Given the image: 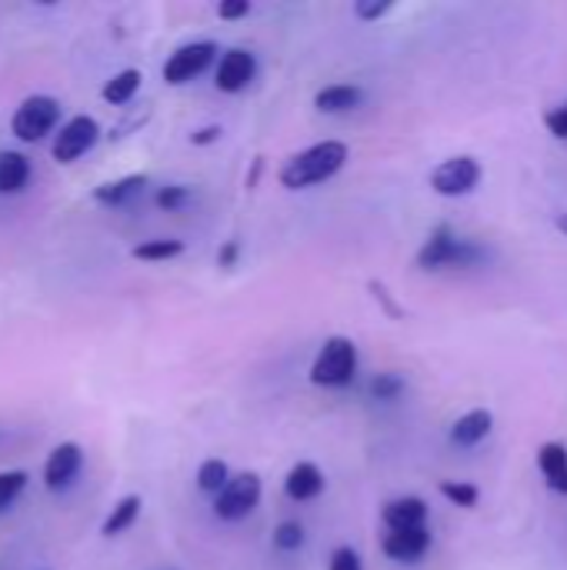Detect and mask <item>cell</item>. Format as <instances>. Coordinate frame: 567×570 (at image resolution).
<instances>
[{
	"label": "cell",
	"mask_w": 567,
	"mask_h": 570,
	"mask_svg": "<svg viewBox=\"0 0 567 570\" xmlns=\"http://www.w3.org/2000/svg\"><path fill=\"white\" fill-rule=\"evenodd\" d=\"M491 258V250L477 240L458 237L451 224H437L417 250L421 271H471Z\"/></svg>",
	"instance_id": "cell-1"
},
{
	"label": "cell",
	"mask_w": 567,
	"mask_h": 570,
	"mask_svg": "<svg viewBox=\"0 0 567 570\" xmlns=\"http://www.w3.org/2000/svg\"><path fill=\"white\" fill-rule=\"evenodd\" d=\"M344 164H347V144H341V141H321V144H310L307 151L287 157L284 167H281V174H277V180L287 190H304V187L331 180Z\"/></svg>",
	"instance_id": "cell-2"
},
{
	"label": "cell",
	"mask_w": 567,
	"mask_h": 570,
	"mask_svg": "<svg viewBox=\"0 0 567 570\" xmlns=\"http://www.w3.org/2000/svg\"><path fill=\"white\" fill-rule=\"evenodd\" d=\"M357 377V347L351 337H328L310 364V384L318 388H347Z\"/></svg>",
	"instance_id": "cell-3"
},
{
	"label": "cell",
	"mask_w": 567,
	"mask_h": 570,
	"mask_svg": "<svg viewBox=\"0 0 567 570\" xmlns=\"http://www.w3.org/2000/svg\"><path fill=\"white\" fill-rule=\"evenodd\" d=\"M57 120H60V104H57L54 97L34 94V97H27V100L14 110V117H11V131H14L17 141H24V144H37V141H44V134L54 131Z\"/></svg>",
	"instance_id": "cell-4"
},
{
	"label": "cell",
	"mask_w": 567,
	"mask_h": 570,
	"mask_svg": "<svg viewBox=\"0 0 567 570\" xmlns=\"http://www.w3.org/2000/svg\"><path fill=\"white\" fill-rule=\"evenodd\" d=\"M261 503V477L258 474H237L231 477V484L214 497V514L227 524L244 521L255 514V507Z\"/></svg>",
	"instance_id": "cell-5"
},
{
	"label": "cell",
	"mask_w": 567,
	"mask_h": 570,
	"mask_svg": "<svg viewBox=\"0 0 567 570\" xmlns=\"http://www.w3.org/2000/svg\"><path fill=\"white\" fill-rule=\"evenodd\" d=\"M481 183V164L471 154H458L440 161L430 174V187L440 198H464Z\"/></svg>",
	"instance_id": "cell-6"
},
{
	"label": "cell",
	"mask_w": 567,
	"mask_h": 570,
	"mask_svg": "<svg viewBox=\"0 0 567 570\" xmlns=\"http://www.w3.org/2000/svg\"><path fill=\"white\" fill-rule=\"evenodd\" d=\"M217 57V44L214 40H198V44H184L177 47L167 60H164V81L180 87L187 81H194L201 78L211 63Z\"/></svg>",
	"instance_id": "cell-7"
},
{
	"label": "cell",
	"mask_w": 567,
	"mask_h": 570,
	"mask_svg": "<svg viewBox=\"0 0 567 570\" xmlns=\"http://www.w3.org/2000/svg\"><path fill=\"white\" fill-rule=\"evenodd\" d=\"M97 138H101L97 120L87 114H78L60 127V134L54 138V147H50V157L57 164H74L78 157H84L97 144Z\"/></svg>",
	"instance_id": "cell-8"
},
{
	"label": "cell",
	"mask_w": 567,
	"mask_h": 570,
	"mask_svg": "<svg viewBox=\"0 0 567 570\" xmlns=\"http://www.w3.org/2000/svg\"><path fill=\"white\" fill-rule=\"evenodd\" d=\"M84 467V451H81V443L68 440V443H57V448L50 451L47 464H44V484L47 490H68L78 474Z\"/></svg>",
	"instance_id": "cell-9"
},
{
	"label": "cell",
	"mask_w": 567,
	"mask_h": 570,
	"mask_svg": "<svg viewBox=\"0 0 567 570\" xmlns=\"http://www.w3.org/2000/svg\"><path fill=\"white\" fill-rule=\"evenodd\" d=\"M258 74V60L250 50L244 47H231L221 60H217V74H214V84L217 91L224 94H240L250 81Z\"/></svg>",
	"instance_id": "cell-10"
},
{
	"label": "cell",
	"mask_w": 567,
	"mask_h": 570,
	"mask_svg": "<svg viewBox=\"0 0 567 570\" xmlns=\"http://www.w3.org/2000/svg\"><path fill=\"white\" fill-rule=\"evenodd\" d=\"M381 550L398 563H417L430 550V531L411 527V531H388L381 541Z\"/></svg>",
	"instance_id": "cell-11"
},
{
	"label": "cell",
	"mask_w": 567,
	"mask_h": 570,
	"mask_svg": "<svg viewBox=\"0 0 567 570\" xmlns=\"http://www.w3.org/2000/svg\"><path fill=\"white\" fill-rule=\"evenodd\" d=\"M381 521L388 531L427 527V503L421 497H394L381 507Z\"/></svg>",
	"instance_id": "cell-12"
},
{
	"label": "cell",
	"mask_w": 567,
	"mask_h": 570,
	"mask_svg": "<svg viewBox=\"0 0 567 570\" xmlns=\"http://www.w3.org/2000/svg\"><path fill=\"white\" fill-rule=\"evenodd\" d=\"M284 494L291 500H314V497H321L324 494V474L318 464H310V461H300L291 467L287 480H284Z\"/></svg>",
	"instance_id": "cell-13"
},
{
	"label": "cell",
	"mask_w": 567,
	"mask_h": 570,
	"mask_svg": "<svg viewBox=\"0 0 567 570\" xmlns=\"http://www.w3.org/2000/svg\"><path fill=\"white\" fill-rule=\"evenodd\" d=\"M538 467L547 480L551 490L557 494H567V448L557 440H547L541 443V451H538Z\"/></svg>",
	"instance_id": "cell-14"
},
{
	"label": "cell",
	"mask_w": 567,
	"mask_h": 570,
	"mask_svg": "<svg viewBox=\"0 0 567 570\" xmlns=\"http://www.w3.org/2000/svg\"><path fill=\"white\" fill-rule=\"evenodd\" d=\"M491 424H494V417H491V411H468L464 417H458L454 420V427H451V443H458V448H477V443L491 434Z\"/></svg>",
	"instance_id": "cell-15"
},
{
	"label": "cell",
	"mask_w": 567,
	"mask_h": 570,
	"mask_svg": "<svg viewBox=\"0 0 567 570\" xmlns=\"http://www.w3.org/2000/svg\"><path fill=\"white\" fill-rule=\"evenodd\" d=\"M31 183V161L17 151H0V194H21Z\"/></svg>",
	"instance_id": "cell-16"
},
{
	"label": "cell",
	"mask_w": 567,
	"mask_h": 570,
	"mask_svg": "<svg viewBox=\"0 0 567 570\" xmlns=\"http://www.w3.org/2000/svg\"><path fill=\"white\" fill-rule=\"evenodd\" d=\"M144 187H147V177H144V174H131V177H120V180L101 183V187L94 190V201H97V204H107V207H120V204H128L131 198H138Z\"/></svg>",
	"instance_id": "cell-17"
},
{
	"label": "cell",
	"mask_w": 567,
	"mask_h": 570,
	"mask_svg": "<svg viewBox=\"0 0 567 570\" xmlns=\"http://www.w3.org/2000/svg\"><path fill=\"white\" fill-rule=\"evenodd\" d=\"M361 100H364V91L357 84H331V87L318 91L314 107L321 114H344V110H354Z\"/></svg>",
	"instance_id": "cell-18"
},
{
	"label": "cell",
	"mask_w": 567,
	"mask_h": 570,
	"mask_svg": "<svg viewBox=\"0 0 567 570\" xmlns=\"http://www.w3.org/2000/svg\"><path fill=\"white\" fill-rule=\"evenodd\" d=\"M138 514H141V497H138V494L117 500V503H114V511L107 514V521H104V527H101V534H104V537H117V534H123V531H128V527L138 521Z\"/></svg>",
	"instance_id": "cell-19"
},
{
	"label": "cell",
	"mask_w": 567,
	"mask_h": 570,
	"mask_svg": "<svg viewBox=\"0 0 567 570\" xmlns=\"http://www.w3.org/2000/svg\"><path fill=\"white\" fill-rule=\"evenodd\" d=\"M141 71H120V74H114L107 84H104V91H101V97L107 100V104H114V107H123L128 104L138 91H141Z\"/></svg>",
	"instance_id": "cell-20"
},
{
	"label": "cell",
	"mask_w": 567,
	"mask_h": 570,
	"mask_svg": "<svg viewBox=\"0 0 567 570\" xmlns=\"http://www.w3.org/2000/svg\"><path fill=\"white\" fill-rule=\"evenodd\" d=\"M184 253V240H144L131 250V258L134 261H147V264H157V261H170V258H180Z\"/></svg>",
	"instance_id": "cell-21"
},
{
	"label": "cell",
	"mask_w": 567,
	"mask_h": 570,
	"mask_svg": "<svg viewBox=\"0 0 567 570\" xmlns=\"http://www.w3.org/2000/svg\"><path fill=\"white\" fill-rule=\"evenodd\" d=\"M227 484H231V471H227L224 461L211 458V461H204V464L198 467V487H201L204 494H214V497H217Z\"/></svg>",
	"instance_id": "cell-22"
},
{
	"label": "cell",
	"mask_w": 567,
	"mask_h": 570,
	"mask_svg": "<svg viewBox=\"0 0 567 570\" xmlns=\"http://www.w3.org/2000/svg\"><path fill=\"white\" fill-rule=\"evenodd\" d=\"M440 494H445L454 507H464V511H471L481 500V490L468 480H440Z\"/></svg>",
	"instance_id": "cell-23"
},
{
	"label": "cell",
	"mask_w": 567,
	"mask_h": 570,
	"mask_svg": "<svg viewBox=\"0 0 567 570\" xmlns=\"http://www.w3.org/2000/svg\"><path fill=\"white\" fill-rule=\"evenodd\" d=\"M404 377L401 373H394V370H385V373H377L374 380H370V394L377 397V401H398L401 394H404Z\"/></svg>",
	"instance_id": "cell-24"
},
{
	"label": "cell",
	"mask_w": 567,
	"mask_h": 570,
	"mask_svg": "<svg viewBox=\"0 0 567 570\" xmlns=\"http://www.w3.org/2000/svg\"><path fill=\"white\" fill-rule=\"evenodd\" d=\"M24 487H27L24 471H0V511H8V507L21 497Z\"/></svg>",
	"instance_id": "cell-25"
},
{
	"label": "cell",
	"mask_w": 567,
	"mask_h": 570,
	"mask_svg": "<svg viewBox=\"0 0 567 570\" xmlns=\"http://www.w3.org/2000/svg\"><path fill=\"white\" fill-rule=\"evenodd\" d=\"M187 198H191V190H187V187H180V183H167V187L157 190L154 204H157L161 211H177V207L187 204Z\"/></svg>",
	"instance_id": "cell-26"
},
{
	"label": "cell",
	"mask_w": 567,
	"mask_h": 570,
	"mask_svg": "<svg viewBox=\"0 0 567 570\" xmlns=\"http://www.w3.org/2000/svg\"><path fill=\"white\" fill-rule=\"evenodd\" d=\"M300 544H304V527L297 521L277 524V531H274V547L277 550H297Z\"/></svg>",
	"instance_id": "cell-27"
},
{
	"label": "cell",
	"mask_w": 567,
	"mask_h": 570,
	"mask_svg": "<svg viewBox=\"0 0 567 570\" xmlns=\"http://www.w3.org/2000/svg\"><path fill=\"white\" fill-rule=\"evenodd\" d=\"M391 0H357L354 4V14L361 17V21H381L385 14H391Z\"/></svg>",
	"instance_id": "cell-28"
},
{
	"label": "cell",
	"mask_w": 567,
	"mask_h": 570,
	"mask_svg": "<svg viewBox=\"0 0 567 570\" xmlns=\"http://www.w3.org/2000/svg\"><path fill=\"white\" fill-rule=\"evenodd\" d=\"M544 127L551 131V138L567 141V100H564L560 107H554V110L544 114Z\"/></svg>",
	"instance_id": "cell-29"
},
{
	"label": "cell",
	"mask_w": 567,
	"mask_h": 570,
	"mask_svg": "<svg viewBox=\"0 0 567 570\" xmlns=\"http://www.w3.org/2000/svg\"><path fill=\"white\" fill-rule=\"evenodd\" d=\"M328 570H364V563L354 547H338L328 560Z\"/></svg>",
	"instance_id": "cell-30"
},
{
	"label": "cell",
	"mask_w": 567,
	"mask_h": 570,
	"mask_svg": "<svg viewBox=\"0 0 567 570\" xmlns=\"http://www.w3.org/2000/svg\"><path fill=\"white\" fill-rule=\"evenodd\" d=\"M367 287H370V294H374V300H381V304H385V310H388L391 317H398V321H401V317H404V307H398V304H394V297H391V290H388V287H385L381 281H370Z\"/></svg>",
	"instance_id": "cell-31"
},
{
	"label": "cell",
	"mask_w": 567,
	"mask_h": 570,
	"mask_svg": "<svg viewBox=\"0 0 567 570\" xmlns=\"http://www.w3.org/2000/svg\"><path fill=\"white\" fill-rule=\"evenodd\" d=\"M247 14H250V0H224V4L217 8L221 21H240Z\"/></svg>",
	"instance_id": "cell-32"
},
{
	"label": "cell",
	"mask_w": 567,
	"mask_h": 570,
	"mask_svg": "<svg viewBox=\"0 0 567 570\" xmlns=\"http://www.w3.org/2000/svg\"><path fill=\"white\" fill-rule=\"evenodd\" d=\"M240 258V244L237 240H227L221 250H217V268H234Z\"/></svg>",
	"instance_id": "cell-33"
},
{
	"label": "cell",
	"mask_w": 567,
	"mask_h": 570,
	"mask_svg": "<svg viewBox=\"0 0 567 570\" xmlns=\"http://www.w3.org/2000/svg\"><path fill=\"white\" fill-rule=\"evenodd\" d=\"M217 138H221V127H201V131L191 134V144L204 147V144H214Z\"/></svg>",
	"instance_id": "cell-34"
},
{
	"label": "cell",
	"mask_w": 567,
	"mask_h": 570,
	"mask_svg": "<svg viewBox=\"0 0 567 570\" xmlns=\"http://www.w3.org/2000/svg\"><path fill=\"white\" fill-rule=\"evenodd\" d=\"M557 230H560V234L567 237V214H560V217H557Z\"/></svg>",
	"instance_id": "cell-35"
}]
</instances>
